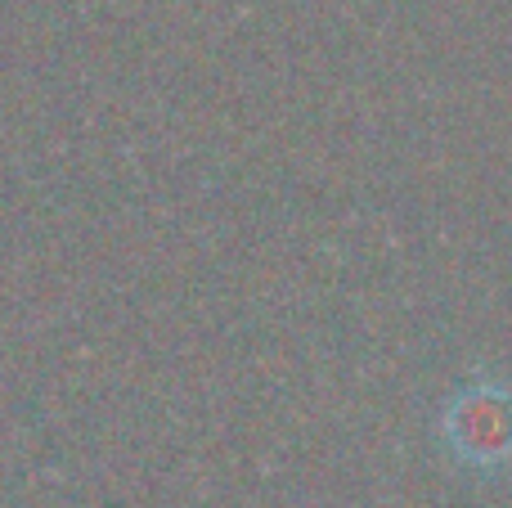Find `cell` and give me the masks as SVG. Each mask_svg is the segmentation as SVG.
Here are the masks:
<instances>
[{
    "label": "cell",
    "instance_id": "cell-1",
    "mask_svg": "<svg viewBox=\"0 0 512 508\" xmlns=\"http://www.w3.org/2000/svg\"><path fill=\"white\" fill-rule=\"evenodd\" d=\"M445 446L472 473H504L512 468V387L477 383L454 396L445 414Z\"/></svg>",
    "mask_w": 512,
    "mask_h": 508
}]
</instances>
